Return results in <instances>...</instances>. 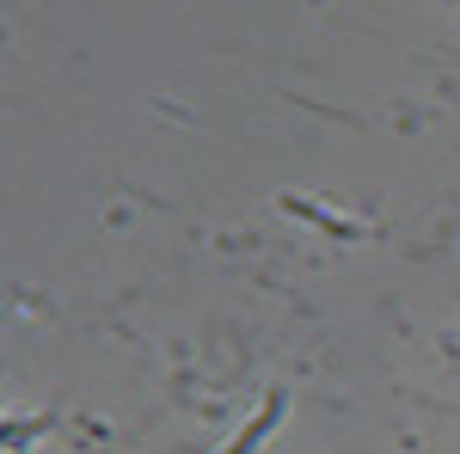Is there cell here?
I'll list each match as a JSON object with an SVG mask.
<instances>
[{"instance_id":"1","label":"cell","mask_w":460,"mask_h":454,"mask_svg":"<svg viewBox=\"0 0 460 454\" xmlns=\"http://www.w3.org/2000/svg\"><path fill=\"white\" fill-rule=\"evenodd\" d=\"M283 209H288V215H301V221H319V227H325V234H338V240H356V234H362L356 221H338V215L314 209V203H301V197H283Z\"/></svg>"},{"instance_id":"2","label":"cell","mask_w":460,"mask_h":454,"mask_svg":"<svg viewBox=\"0 0 460 454\" xmlns=\"http://www.w3.org/2000/svg\"><path fill=\"white\" fill-rule=\"evenodd\" d=\"M277 418H283V399H270V405H264V412H258V418L240 430V442H234L227 454H252L258 442H264V436H270V430H277Z\"/></svg>"}]
</instances>
